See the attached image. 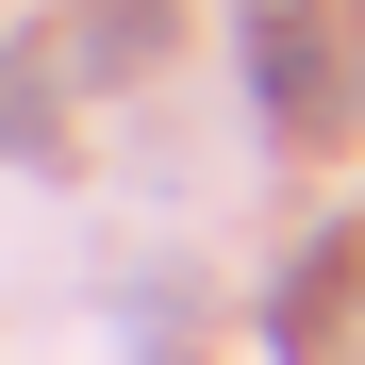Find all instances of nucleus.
Instances as JSON below:
<instances>
[]
</instances>
